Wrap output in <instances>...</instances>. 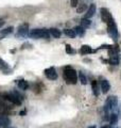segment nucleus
<instances>
[{
  "instance_id": "nucleus-1",
  "label": "nucleus",
  "mask_w": 121,
  "mask_h": 128,
  "mask_svg": "<svg viewBox=\"0 0 121 128\" xmlns=\"http://www.w3.org/2000/svg\"><path fill=\"white\" fill-rule=\"evenodd\" d=\"M64 79L67 84H75L78 82V74L74 68H72L71 66H66L64 68Z\"/></svg>"
},
{
  "instance_id": "nucleus-2",
  "label": "nucleus",
  "mask_w": 121,
  "mask_h": 128,
  "mask_svg": "<svg viewBox=\"0 0 121 128\" xmlns=\"http://www.w3.org/2000/svg\"><path fill=\"white\" fill-rule=\"evenodd\" d=\"M29 36L34 40H37V38L48 40L50 38V32L47 29H33V30L29 31Z\"/></svg>"
},
{
  "instance_id": "nucleus-3",
  "label": "nucleus",
  "mask_w": 121,
  "mask_h": 128,
  "mask_svg": "<svg viewBox=\"0 0 121 128\" xmlns=\"http://www.w3.org/2000/svg\"><path fill=\"white\" fill-rule=\"evenodd\" d=\"M107 25V33L108 35L114 40V41H117L119 38V32H118V28H117V25L114 20V18H112L110 22H106Z\"/></svg>"
},
{
  "instance_id": "nucleus-4",
  "label": "nucleus",
  "mask_w": 121,
  "mask_h": 128,
  "mask_svg": "<svg viewBox=\"0 0 121 128\" xmlns=\"http://www.w3.org/2000/svg\"><path fill=\"white\" fill-rule=\"evenodd\" d=\"M117 104H118V99H117L116 96H110V97L107 98V100L105 102V107H104V110H105L106 115L108 114V112H110L111 110L116 109Z\"/></svg>"
},
{
  "instance_id": "nucleus-5",
  "label": "nucleus",
  "mask_w": 121,
  "mask_h": 128,
  "mask_svg": "<svg viewBox=\"0 0 121 128\" xmlns=\"http://www.w3.org/2000/svg\"><path fill=\"white\" fill-rule=\"evenodd\" d=\"M29 25H28L27 22L22 24V25H20L18 27V30H17V36L18 38H27L29 36Z\"/></svg>"
},
{
  "instance_id": "nucleus-6",
  "label": "nucleus",
  "mask_w": 121,
  "mask_h": 128,
  "mask_svg": "<svg viewBox=\"0 0 121 128\" xmlns=\"http://www.w3.org/2000/svg\"><path fill=\"white\" fill-rule=\"evenodd\" d=\"M100 12H101V19H102L103 22L106 24L113 18V16L110 13V11H108L107 9H105V8H102V9L100 10Z\"/></svg>"
},
{
  "instance_id": "nucleus-7",
  "label": "nucleus",
  "mask_w": 121,
  "mask_h": 128,
  "mask_svg": "<svg viewBox=\"0 0 121 128\" xmlns=\"http://www.w3.org/2000/svg\"><path fill=\"white\" fill-rule=\"evenodd\" d=\"M45 75H46V77L50 80L58 79V73H56L54 67H49V68L45 70Z\"/></svg>"
},
{
  "instance_id": "nucleus-8",
  "label": "nucleus",
  "mask_w": 121,
  "mask_h": 128,
  "mask_svg": "<svg viewBox=\"0 0 121 128\" xmlns=\"http://www.w3.org/2000/svg\"><path fill=\"white\" fill-rule=\"evenodd\" d=\"M0 72H2L3 74H11L12 73V68L10 67V65L7 64L5 61L0 58Z\"/></svg>"
},
{
  "instance_id": "nucleus-9",
  "label": "nucleus",
  "mask_w": 121,
  "mask_h": 128,
  "mask_svg": "<svg viewBox=\"0 0 121 128\" xmlns=\"http://www.w3.org/2000/svg\"><path fill=\"white\" fill-rule=\"evenodd\" d=\"M96 10H97V8H96V4H90L89 6L87 8V10H86V14H85V16H84V18H91L92 16L95 15V13H96Z\"/></svg>"
},
{
  "instance_id": "nucleus-10",
  "label": "nucleus",
  "mask_w": 121,
  "mask_h": 128,
  "mask_svg": "<svg viewBox=\"0 0 121 128\" xmlns=\"http://www.w3.org/2000/svg\"><path fill=\"white\" fill-rule=\"evenodd\" d=\"M11 124V120L7 118V115H3L0 114V128H4L10 126Z\"/></svg>"
},
{
  "instance_id": "nucleus-11",
  "label": "nucleus",
  "mask_w": 121,
  "mask_h": 128,
  "mask_svg": "<svg viewBox=\"0 0 121 128\" xmlns=\"http://www.w3.org/2000/svg\"><path fill=\"white\" fill-rule=\"evenodd\" d=\"M100 89H101V91H102L103 94H106L107 92L111 90V84H110V82H108L107 80H102V81H101Z\"/></svg>"
},
{
  "instance_id": "nucleus-12",
  "label": "nucleus",
  "mask_w": 121,
  "mask_h": 128,
  "mask_svg": "<svg viewBox=\"0 0 121 128\" xmlns=\"http://www.w3.org/2000/svg\"><path fill=\"white\" fill-rule=\"evenodd\" d=\"M96 50H92L91 49V47L90 46H88V45H83L82 47L80 48V54H89L91 52H95Z\"/></svg>"
},
{
  "instance_id": "nucleus-13",
  "label": "nucleus",
  "mask_w": 121,
  "mask_h": 128,
  "mask_svg": "<svg viewBox=\"0 0 121 128\" xmlns=\"http://www.w3.org/2000/svg\"><path fill=\"white\" fill-rule=\"evenodd\" d=\"M91 89H92V93H94L95 96H97L98 97L99 94H100V88L98 86V81L97 80H92L91 81Z\"/></svg>"
},
{
  "instance_id": "nucleus-14",
  "label": "nucleus",
  "mask_w": 121,
  "mask_h": 128,
  "mask_svg": "<svg viewBox=\"0 0 121 128\" xmlns=\"http://www.w3.org/2000/svg\"><path fill=\"white\" fill-rule=\"evenodd\" d=\"M104 62L110 63L111 65H119V56H110V59Z\"/></svg>"
},
{
  "instance_id": "nucleus-15",
  "label": "nucleus",
  "mask_w": 121,
  "mask_h": 128,
  "mask_svg": "<svg viewBox=\"0 0 121 128\" xmlns=\"http://www.w3.org/2000/svg\"><path fill=\"white\" fill-rule=\"evenodd\" d=\"M17 86L20 90H22V91H26L28 90V88H29V83H28V81H26V80H19V81L17 82Z\"/></svg>"
},
{
  "instance_id": "nucleus-16",
  "label": "nucleus",
  "mask_w": 121,
  "mask_h": 128,
  "mask_svg": "<svg viewBox=\"0 0 121 128\" xmlns=\"http://www.w3.org/2000/svg\"><path fill=\"white\" fill-rule=\"evenodd\" d=\"M13 27H7V28H5V29H3V30H1L0 31V38H3V36H6V35H9V34H11L12 32H13ZM1 40V38H0Z\"/></svg>"
},
{
  "instance_id": "nucleus-17",
  "label": "nucleus",
  "mask_w": 121,
  "mask_h": 128,
  "mask_svg": "<svg viewBox=\"0 0 121 128\" xmlns=\"http://www.w3.org/2000/svg\"><path fill=\"white\" fill-rule=\"evenodd\" d=\"M90 25H91V22L88 18H82V19H81V22H80V26L83 27L84 29H87V28H89Z\"/></svg>"
},
{
  "instance_id": "nucleus-18",
  "label": "nucleus",
  "mask_w": 121,
  "mask_h": 128,
  "mask_svg": "<svg viewBox=\"0 0 121 128\" xmlns=\"http://www.w3.org/2000/svg\"><path fill=\"white\" fill-rule=\"evenodd\" d=\"M49 32H50V34L52 35V36L55 38H60V34H62V32H60L59 29H56V28H51V29L49 30Z\"/></svg>"
},
{
  "instance_id": "nucleus-19",
  "label": "nucleus",
  "mask_w": 121,
  "mask_h": 128,
  "mask_svg": "<svg viewBox=\"0 0 121 128\" xmlns=\"http://www.w3.org/2000/svg\"><path fill=\"white\" fill-rule=\"evenodd\" d=\"M64 33H65L67 36L71 38H74L76 36V33H75L74 29H65L64 30Z\"/></svg>"
},
{
  "instance_id": "nucleus-20",
  "label": "nucleus",
  "mask_w": 121,
  "mask_h": 128,
  "mask_svg": "<svg viewBox=\"0 0 121 128\" xmlns=\"http://www.w3.org/2000/svg\"><path fill=\"white\" fill-rule=\"evenodd\" d=\"M74 31H75L76 35H80V36H83V35L85 34V29H84L83 27H81V26H76L74 28Z\"/></svg>"
},
{
  "instance_id": "nucleus-21",
  "label": "nucleus",
  "mask_w": 121,
  "mask_h": 128,
  "mask_svg": "<svg viewBox=\"0 0 121 128\" xmlns=\"http://www.w3.org/2000/svg\"><path fill=\"white\" fill-rule=\"evenodd\" d=\"M78 79L81 81V83H82V84H84V86L87 84V78L85 77V75H84L82 72H80V73H79V75H78Z\"/></svg>"
},
{
  "instance_id": "nucleus-22",
  "label": "nucleus",
  "mask_w": 121,
  "mask_h": 128,
  "mask_svg": "<svg viewBox=\"0 0 121 128\" xmlns=\"http://www.w3.org/2000/svg\"><path fill=\"white\" fill-rule=\"evenodd\" d=\"M117 122H118V115L116 113H112L110 115V124L111 125H115V124H117Z\"/></svg>"
},
{
  "instance_id": "nucleus-23",
  "label": "nucleus",
  "mask_w": 121,
  "mask_h": 128,
  "mask_svg": "<svg viewBox=\"0 0 121 128\" xmlns=\"http://www.w3.org/2000/svg\"><path fill=\"white\" fill-rule=\"evenodd\" d=\"M86 10H87V4L86 3H82V4H80L78 8H76V12H78L79 14L83 13V12L86 11Z\"/></svg>"
},
{
  "instance_id": "nucleus-24",
  "label": "nucleus",
  "mask_w": 121,
  "mask_h": 128,
  "mask_svg": "<svg viewBox=\"0 0 121 128\" xmlns=\"http://www.w3.org/2000/svg\"><path fill=\"white\" fill-rule=\"evenodd\" d=\"M66 52L68 54H75V50L72 49V47L69 45V44H66Z\"/></svg>"
},
{
  "instance_id": "nucleus-25",
  "label": "nucleus",
  "mask_w": 121,
  "mask_h": 128,
  "mask_svg": "<svg viewBox=\"0 0 121 128\" xmlns=\"http://www.w3.org/2000/svg\"><path fill=\"white\" fill-rule=\"evenodd\" d=\"M113 47H114V45H108V44H106V45H102L101 47H99V49H111Z\"/></svg>"
},
{
  "instance_id": "nucleus-26",
  "label": "nucleus",
  "mask_w": 121,
  "mask_h": 128,
  "mask_svg": "<svg viewBox=\"0 0 121 128\" xmlns=\"http://www.w3.org/2000/svg\"><path fill=\"white\" fill-rule=\"evenodd\" d=\"M78 4H79V0H70V6L72 8L78 6Z\"/></svg>"
},
{
  "instance_id": "nucleus-27",
  "label": "nucleus",
  "mask_w": 121,
  "mask_h": 128,
  "mask_svg": "<svg viewBox=\"0 0 121 128\" xmlns=\"http://www.w3.org/2000/svg\"><path fill=\"white\" fill-rule=\"evenodd\" d=\"M4 19H2V18H0V28H1L3 25H4Z\"/></svg>"
},
{
  "instance_id": "nucleus-28",
  "label": "nucleus",
  "mask_w": 121,
  "mask_h": 128,
  "mask_svg": "<svg viewBox=\"0 0 121 128\" xmlns=\"http://www.w3.org/2000/svg\"><path fill=\"white\" fill-rule=\"evenodd\" d=\"M26 113H27L26 111H20V115H25Z\"/></svg>"
},
{
  "instance_id": "nucleus-29",
  "label": "nucleus",
  "mask_w": 121,
  "mask_h": 128,
  "mask_svg": "<svg viewBox=\"0 0 121 128\" xmlns=\"http://www.w3.org/2000/svg\"><path fill=\"white\" fill-rule=\"evenodd\" d=\"M101 128H111V126L110 125H105V126H102Z\"/></svg>"
},
{
  "instance_id": "nucleus-30",
  "label": "nucleus",
  "mask_w": 121,
  "mask_h": 128,
  "mask_svg": "<svg viewBox=\"0 0 121 128\" xmlns=\"http://www.w3.org/2000/svg\"><path fill=\"white\" fill-rule=\"evenodd\" d=\"M88 128H96V126H91V127H88Z\"/></svg>"
},
{
  "instance_id": "nucleus-31",
  "label": "nucleus",
  "mask_w": 121,
  "mask_h": 128,
  "mask_svg": "<svg viewBox=\"0 0 121 128\" xmlns=\"http://www.w3.org/2000/svg\"><path fill=\"white\" fill-rule=\"evenodd\" d=\"M4 128H10V127H4Z\"/></svg>"
}]
</instances>
